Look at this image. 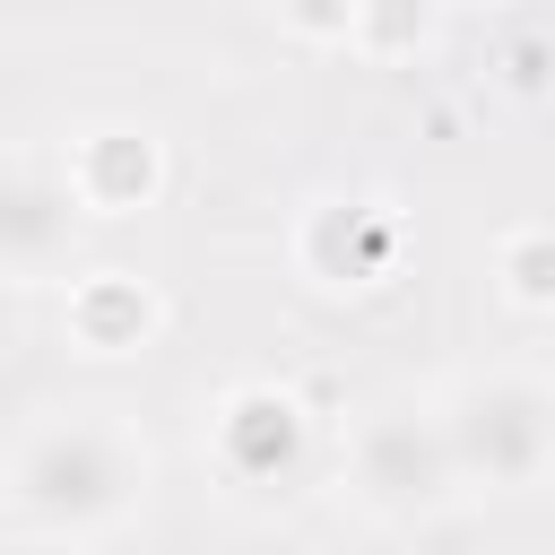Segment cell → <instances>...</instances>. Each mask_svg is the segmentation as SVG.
I'll use <instances>...</instances> for the list:
<instances>
[{"mask_svg":"<svg viewBox=\"0 0 555 555\" xmlns=\"http://www.w3.org/2000/svg\"><path fill=\"white\" fill-rule=\"evenodd\" d=\"M442 425H451L468 494H520V486L555 477V382H538L520 364L451 382Z\"/></svg>","mask_w":555,"mask_h":555,"instance_id":"obj_3","label":"cell"},{"mask_svg":"<svg viewBox=\"0 0 555 555\" xmlns=\"http://www.w3.org/2000/svg\"><path fill=\"white\" fill-rule=\"evenodd\" d=\"M286 251H295V278H304L312 295L356 304V295H382V286L399 278L408 225H399V208H390L382 191H312V199L295 208Z\"/></svg>","mask_w":555,"mask_h":555,"instance_id":"obj_4","label":"cell"},{"mask_svg":"<svg viewBox=\"0 0 555 555\" xmlns=\"http://www.w3.org/2000/svg\"><path fill=\"white\" fill-rule=\"evenodd\" d=\"M434 35H442V0H356V43L347 52L399 69V61L434 52Z\"/></svg>","mask_w":555,"mask_h":555,"instance_id":"obj_9","label":"cell"},{"mask_svg":"<svg viewBox=\"0 0 555 555\" xmlns=\"http://www.w3.org/2000/svg\"><path fill=\"white\" fill-rule=\"evenodd\" d=\"M494 286L512 312H555V225H512L494 243Z\"/></svg>","mask_w":555,"mask_h":555,"instance_id":"obj_10","label":"cell"},{"mask_svg":"<svg viewBox=\"0 0 555 555\" xmlns=\"http://www.w3.org/2000/svg\"><path fill=\"white\" fill-rule=\"evenodd\" d=\"M338 486L364 520L382 529H416L434 512H451L468 494L460 477V451H451V425H442V399L416 408V399H382L356 416V434L338 442Z\"/></svg>","mask_w":555,"mask_h":555,"instance_id":"obj_2","label":"cell"},{"mask_svg":"<svg viewBox=\"0 0 555 555\" xmlns=\"http://www.w3.org/2000/svg\"><path fill=\"white\" fill-rule=\"evenodd\" d=\"M312 460H321V425L286 382H234L208 408V468L234 494H251V503L295 494L312 477Z\"/></svg>","mask_w":555,"mask_h":555,"instance_id":"obj_5","label":"cell"},{"mask_svg":"<svg viewBox=\"0 0 555 555\" xmlns=\"http://www.w3.org/2000/svg\"><path fill=\"white\" fill-rule=\"evenodd\" d=\"M156 330H165V295H156L139 269L104 260V269L61 278V338H69L78 356H104V364H113V356H147Z\"/></svg>","mask_w":555,"mask_h":555,"instance_id":"obj_8","label":"cell"},{"mask_svg":"<svg viewBox=\"0 0 555 555\" xmlns=\"http://www.w3.org/2000/svg\"><path fill=\"white\" fill-rule=\"evenodd\" d=\"M147 486H156V451L121 408H43L17 425L0 468L9 529L69 555L121 538L147 512Z\"/></svg>","mask_w":555,"mask_h":555,"instance_id":"obj_1","label":"cell"},{"mask_svg":"<svg viewBox=\"0 0 555 555\" xmlns=\"http://www.w3.org/2000/svg\"><path fill=\"white\" fill-rule=\"evenodd\" d=\"M295 43H356V0H269Z\"/></svg>","mask_w":555,"mask_h":555,"instance_id":"obj_11","label":"cell"},{"mask_svg":"<svg viewBox=\"0 0 555 555\" xmlns=\"http://www.w3.org/2000/svg\"><path fill=\"white\" fill-rule=\"evenodd\" d=\"M61 173H69V191H78V208L87 217H139V208H156L165 199V139L147 130V121H87V130H69L61 139Z\"/></svg>","mask_w":555,"mask_h":555,"instance_id":"obj_6","label":"cell"},{"mask_svg":"<svg viewBox=\"0 0 555 555\" xmlns=\"http://www.w3.org/2000/svg\"><path fill=\"white\" fill-rule=\"evenodd\" d=\"M494 61H503V87H512V95H538L546 69H555V43H546V35H512Z\"/></svg>","mask_w":555,"mask_h":555,"instance_id":"obj_12","label":"cell"},{"mask_svg":"<svg viewBox=\"0 0 555 555\" xmlns=\"http://www.w3.org/2000/svg\"><path fill=\"white\" fill-rule=\"evenodd\" d=\"M78 217H87V208H78L61 156H52V165H43V156H17L9 182H0V260H9V278H17V286L61 278V269H69Z\"/></svg>","mask_w":555,"mask_h":555,"instance_id":"obj_7","label":"cell"}]
</instances>
